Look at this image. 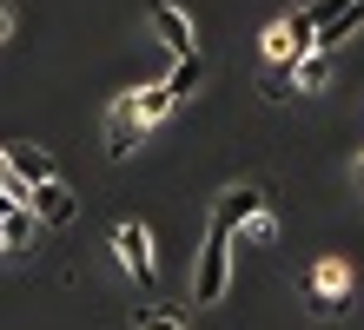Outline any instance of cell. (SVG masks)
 <instances>
[{"mask_svg": "<svg viewBox=\"0 0 364 330\" xmlns=\"http://www.w3.org/2000/svg\"><path fill=\"white\" fill-rule=\"evenodd\" d=\"M351 291H358V277H351V264H345V258H318V264H311V277H305V304H311V317H318V324L345 317V311H351Z\"/></svg>", "mask_w": 364, "mask_h": 330, "instance_id": "6da1fadb", "label": "cell"}, {"mask_svg": "<svg viewBox=\"0 0 364 330\" xmlns=\"http://www.w3.org/2000/svg\"><path fill=\"white\" fill-rule=\"evenodd\" d=\"M225 291H232V231L225 225H205L199 264H192V304H219Z\"/></svg>", "mask_w": 364, "mask_h": 330, "instance_id": "7a4b0ae2", "label": "cell"}, {"mask_svg": "<svg viewBox=\"0 0 364 330\" xmlns=\"http://www.w3.org/2000/svg\"><path fill=\"white\" fill-rule=\"evenodd\" d=\"M113 258L126 264V277L139 291H159V258H153V231L146 225H113Z\"/></svg>", "mask_w": 364, "mask_h": 330, "instance_id": "3957f363", "label": "cell"}, {"mask_svg": "<svg viewBox=\"0 0 364 330\" xmlns=\"http://www.w3.org/2000/svg\"><path fill=\"white\" fill-rule=\"evenodd\" d=\"M146 27H153V40L173 60H192L199 53V33H192V13L179 7V0H153V7H146Z\"/></svg>", "mask_w": 364, "mask_h": 330, "instance_id": "277c9868", "label": "cell"}, {"mask_svg": "<svg viewBox=\"0 0 364 330\" xmlns=\"http://www.w3.org/2000/svg\"><path fill=\"white\" fill-rule=\"evenodd\" d=\"M311 47H318V20H311V7H305V13H285V20H272V27H265V60H272V66H285V60L311 53Z\"/></svg>", "mask_w": 364, "mask_h": 330, "instance_id": "5b68a950", "label": "cell"}, {"mask_svg": "<svg viewBox=\"0 0 364 330\" xmlns=\"http://www.w3.org/2000/svg\"><path fill=\"white\" fill-rule=\"evenodd\" d=\"M27 211L40 218V225H53V231H67L80 205H73V192H67V185H60V172H53V179H40V185L27 192Z\"/></svg>", "mask_w": 364, "mask_h": 330, "instance_id": "8992f818", "label": "cell"}, {"mask_svg": "<svg viewBox=\"0 0 364 330\" xmlns=\"http://www.w3.org/2000/svg\"><path fill=\"white\" fill-rule=\"evenodd\" d=\"M139 106H133V93H119L113 106H106V152L113 159H133V145H139Z\"/></svg>", "mask_w": 364, "mask_h": 330, "instance_id": "52a82bcc", "label": "cell"}, {"mask_svg": "<svg viewBox=\"0 0 364 330\" xmlns=\"http://www.w3.org/2000/svg\"><path fill=\"white\" fill-rule=\"evenodd\" d=\"M259 205H272V192H265V185H232V192H219V198H212V218H205V225L239 231V225H245V218L259 211Z\"/></svg>", "mask_w": 364, "mask_h": 330, "instance_id": "ba28073f", "label": "cell"}, {"mask_svg": "<svg viewBox=\"0 0 364 330\" xmlns=\"http://www.w3.org/2000/svg\"><path fill=\"white\" fill-rule=\"evenodd\" d=\"M7 165H14V172H20L27 185L53 179V152H47V145H7Z\"/></svg>", "mask_w": 364, "mask_h": 330, "instance_id": "9c48e42d", "label": "cell"}, {"mask_svg": "<svg viewBox=\"0 0 364 330\" xmlns=\"http://www.w3.org/2000/svg\"><path fill=\"white\" fill-rule=\"evenodd\" d=\"M199 79H205V66H199V53H192V60H173V73H166L159 86L173 99H192V93H199Z\"/></svg>", "mask_w": 364, "mask_h": 330, "instance_id": "30bf717a", "label": "cell"}, {"mask_svg": "<svg viewBox=\"0 0 364 330\" xmlns=\"http://www.w3.org/2000/svg\"><path fill=\"white\" fill-rule=\"evenodd\" d=\"M133 106H139V126H159V119L173 113L179 99H173V93H166V86L153 79V86H139V93H133Z\"/></svg>", "mask_w": 364, "mask_h": 330, "instance_id": "8fae6325", "label": "cell"}, {"mask_svg": "<svg viewBox=\"0 0 364 330\" xmlns=\"http://www.w3.org/2000/svg\"><path fill=\"white\" fill-rule=\"evenodd\" d=\"M232 238H245V245H272V238H278V211H272V205H259V211H252Z\"/></svg>", "mask_w": 364, "mask_h": 330, "instance_id": "7c38bea8", "label": "cell"}, {"mask_svg": "<svg viewBox=\"0 0 364 330\" xmlns=\"http://www.w3.org/2000/svg\"><path fill=\"white\" fill-rule=\"evenodd\" d=\"M133 330H192L186 311H153V304H139L133 311Z\"/></svg>", "mask_w": 364, "mask_h": 330, "instance_id": "4fadbf2b", "label": "cell"}, {"mask_svg": "<svg viewBox=\"0 0 364 330\" xmlns=\"http://www.w3.org/2000/svg\"><path fill=\"white\" fill-rule=\"evenodd\" d=\"M351 185H358V192H364V152H358V165H351Z\"/></svg>", "mask_w": 364, "mask_h": 330, "instance_id": "5bb4252c", "label": "cell"}, {"mask_svg": "<svg viewBox=\"0 0 364 330\" xmlns=\"http://www.w3.org/2000/svg\"><path fill=\"white\" fill-rule=\"evenodd\" d=\"M7 33H14V13H7V7H0V40H7Z\"/></svg>", "mask_w": 364, "mask_h": 330, "instance_id": "9a60e30c", "label": "cell"}, {"mask_svg": "<svg viewBox=\"0 0 364 330\" xmlns=\"http://www.w3.org/2000/svg\"><path fill=\"white\" fill-rule=\"evenodd\" d=\"M0 251H14V238H7V225H0Z\"/></svg>", "mask_w": 364, "mask_h": 330, "instance_id": "2e32d148", "label": "cell"}]
</instances>
